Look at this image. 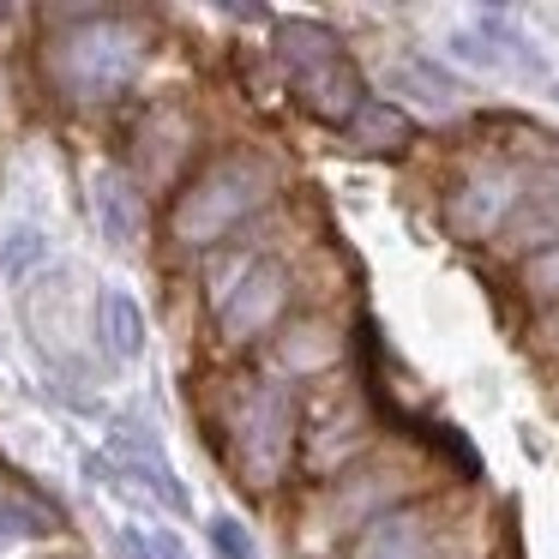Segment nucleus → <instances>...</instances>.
<instances>
[{"mask_svg": "<svg viewBox=\"0 0 559 559\" xmlns=\"http://www.w3.org/2000/svg\"><path fill=\"white\" fill-rule=\"evenodd\" d=\"M211 547H217L223 559H259L253 535H247L241 518H211Z\"/></svg>", "mask_w": 559, "mask_h": 559, "instance_id": "11", "label": "nucleus"}, {"mask_svg": "<svg viewBox=\"0 0 559 559\" xmlns=\"http://www.w3.org/2000/svg\"><path fill=\"white\" fill-rule=\"evenodd\" d=\"M103 343H109V355H121V361H133V355L145 349V313H139L133 295H121V289L103 295Z\"/></svg>", "mask_w": 559, "mask_h": 559, "instance_id": "6", "label": "nucleus"}, {"mask_svg": "<svg viewBox=\"0 0 559 559\" xmlns=\"http://www.w3.org/2000/svg\"><path fill=\"white\" fill-rule=\"evenodd\" d=\"M523 283H530L535 295H559V247L535 253V259H530V271H523Z\"/></svg>", "mask_w": 559, "mask_h": 559, "instance_id": "12", "label": "nucleus"}, {"mask_svg": "<svg viewBox=\"0 0 559 559\" xmlns=\"http://www.w3.org/2000/svg\"><path fill=\"white\" fill-rule=\"evenodd\" d=\"M283 301H289V277H283V265H247V277L235 283V289L217 295V325L229 343H253L259 331L277 325Z\"/></svg>", "mask_w": 559, "mask_h": 559, "instance_id": "5", "label": "nucleus"}, {"mask_svg": "<svg viewBox=\"0 0 559 559\" xmlns=\"http://www.w3.org/2000/svg\"><path fill=\"white\" fill-rule=\"evenodd\" d=\"M433 67H403L397 73V85L409 91L415 103H427V109H451V103H457V85H433Z\"/></svg>", "mask_w": 559, "mask_h": 559, "instance_id": "10", "label": "nucleus"}, {"mask_svg": "<svg viewBox=\"0 0 559 559\" xmlns=\"http://www.w3.org/2000/svg\"><path fill=\"white\" fill-rule=\"evenodd\" d=\"M289 439H295V409L277 385H259L253 397L235 409V457H241L247 481H277L289 463Z\"/></svg>", "mask_w": 559, "mask_h": 559, "instance_id": "4", "label": "nucleus"}, {"mask_svg": "<svg viewBox=\"0 0 559 559\" xmlns=\"http://www.w3.org/2000/svg\"><path fill=\"white\" fill-rule=\"evenodd\" d=\"M415 547H421L415 523H409V518H397V523H385V530H373V535H367L361 559H409Z\"/></svg>", "mask_w": 559, "mask_h": 559, "instance_id": "9", "label": "nucleus"}, {"mask_svg": "<svg viewBox=\"0 0 559 559\" xmlns=\"http://www.w3.org/2000/svg\"><path fill=\"white\" fill-rule=\"evenodd\" d=\"M355 139H361L367 151H397L403 139H409V127H403L397 109H355Z\"/></svg>", "mask_w": 559, "mask_h": 559, "instance_id": "8", "label": "nucleus"}, {"mask_svg": "<svg viewBox=\"0 0 559 559\" xmlns=\"http://www.w3.org/2000/svg\"><path fill=\"white\" fill-rule=\"evenodd\" d=\"M277 55L289 61L295 91H301V103L319 121H355V109H361V79H355L343 43L325 25H283Z\"/></svg>", "mask_w": 559, "mask_h": 559, "instance_id": "2", "label": "nucleus"}, {"mask_svg": "<svg viewBox=\"0 0 559 559\" xmlns=\"http://www.w3.org/2000/svg\"><path fill=\"white\" fill-rule=\"evenodd\" d=\"M37 253H43V235L37 229H19L13 241H7V271L25 277V265H37Z\"/></svg>", "mask_w": 559, "mask_h": 559, "instance_id": "13", "label": "nucleus"}, {"mask_svg": "<svg viewBox=\"0 0 559 559\" xmlns=\"http://www.w3.org/2000/svg\"><path fill=\"white\" fill-rule=\"evenodd\" d=\"M97 205H103V229H109V241H133L139 235V205H133V193H127L121 175H103L97 181Z\"/></svg>", "mask_w": 559, "mask_h": 559, "instance_id": "7", "label": "nucleus"}, {"mask_svg": "<svg viewBox=\"0 0 559 559\" xmlns=\"http://www.w3.org/2000/svg\"><path fill=\"white\" fill-rule=\"evenodd\" d=\"M271 187H277V169H271L265 157H253V151H229V157H217L211 169H199L193 181L175 193V205H169L175 241H187V247L223 241V235L241 229V223L265 205Z\"/></svg>", "mask_w": 559, "mask_h": 559, "instance_id": "1", "label": "nucleus"}, {"mask_svg": "<svg viewBox=\"0 0 559 559\" xmlns=\"http://www.w3.org/2000/svg\"><path fill=\"white\" fill-rule=\"evenodd\" d=\"M139 67V37L121 25H85V31H67L55 37L49 49V73L67 97L79 103H97V97H115V91L133 79Z\"/></svg>", "mask_w": 559, "mask_h": 559, "instance_id": "3", "label": "nucleus"}]
</instances>
